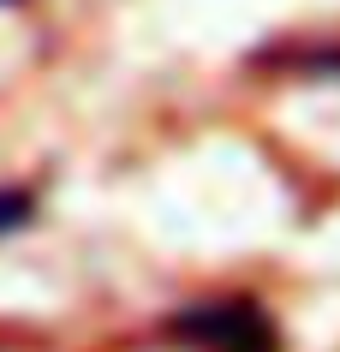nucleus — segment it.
Returning <instances> with one entry per match:
<instances>
[{"instance_id":"obj_1","label":"nucleus","mask_w":340,"mask_h":352,"mask_svg":"<svg viewBox=\"0 0 340 352\" xmlns=\"http://www.w3.org/2000/svg\"><path fill=\"white\" fill-rule=\"evenodd\" d=\"M36 215H42L36 186H24V179H0V245L19 239V233H30Z\"/></svg>"},{"instance_id":"obj_2","label":"nucleus","mask_w":340,"mask_h":352,"mask_svg":"<svg viewBox=\"0 0 340 352\" xmlns=\"http://www.w3.org/2000/svg\"><path fill=\"white\" fill-rule=\"evenodd\" d=\"M0 6H19V0H0Z\"/></svg>"}]
</instances>
